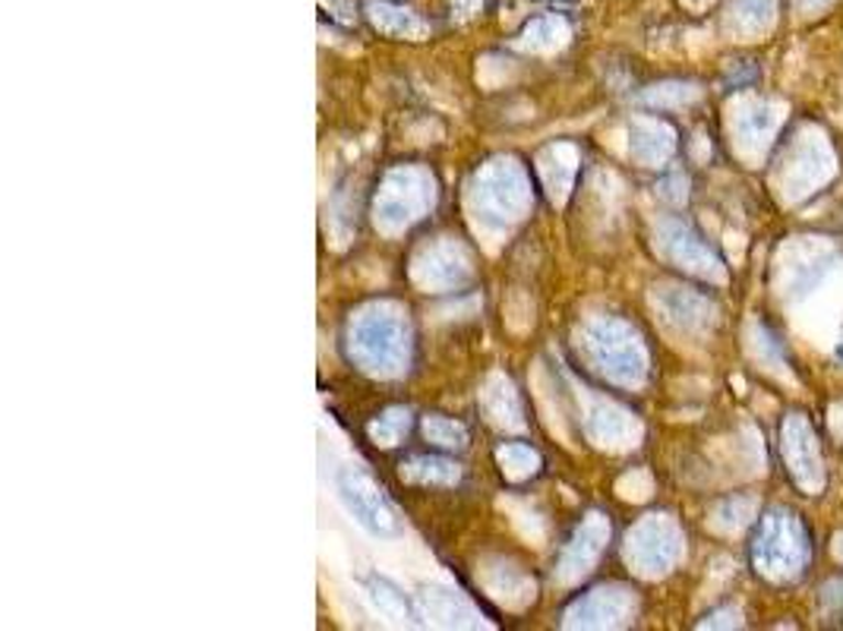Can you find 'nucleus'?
<instances>
[{
	"label": "nucleus",
	"mask_w": 843,
	"mask_h": 631,
	"mask_svg": "<svg viewBox=\"0 0 843 631\" xmlns=\"http://www.w3.org/2000/svg\"><path fill=\"white\" fill-rule=\"evenodd\" d=\"M338 496L354 514V521L361 524L366 534L392 536L395 534V514L388 511L383 496L373 489V484L361 474H338Z\"/></svg>",
	"instance_id": "1"
},
{
	"label": "nucleus",
	"mask_w": 843,
	"mask_h": 631,
	"mask_svg": "<svg viewBox=\"0 0 843 631\" xmlns=\"http://www.w3.org/2000/svg\"><path fill=\"white\" fill-rule=\"evenodd\" d=\"M370 10V20L376 29H383L386 35H417L420 32V23L410 16L408 10H398V7H392V3H370L366 7Z\"/></svg>",
	"instance_id": "2"
},
{
	"label": "nucleus",
	"mask_w": 843,
	"mask_h": 631,
	"mask_svg": "<svg viewBox=\"0 0 843 631\" xmlns=\"http://www.w3.org/2000/svg\"><path fill=\"white\" fill-rule=\"evenodd\" d=\"M424 433H427L430 442H436V445H446V449H458V445H464V430L456 427V423H449V420H442V417H427Z\"/></svg>",
	"instance_id": "3"
},
{
	"label": "nucleus",
	"mask_w": 843,
	"mask_h": 631,
	"mask_svg": "<svg viewBox=\"0 0 843 631\" xmlns=\"http://www.w3.org/2000/svg\"><path fill=\"white\" fill-rule=\"evenodd\" d=\"M556 35H566L562 20H537V23H530L528 32H525V45H534V48H540V45H559L562 38H556Z\"/></svg>",
	"instance_id": "4"
},
{
	"label": "nucleus",
	"mask_w": 843,
	"mask_h": 631,
	"mask_svg": "<svg viewBox=\"0 0 843 631\" xmlns=\"http://www.w3.org/2000/svg\"><path fill=\"white\" fill-rule=\"evenodd\" d=\"M395 430H408V413H402V417L395 420ZM370 433H373V439H380V445H395V436H398V433H392V423H388V420L373 423Z\"/></svg>",
	"instance_id": "5"
},
{
	"label": "nucleus",
	"mask_w": 843,
	"mask_h": 631,
	"mask_svg": "<svg viewBox=\"0 0 843 631\" xmlns=\"http://www.w3.org/2000/svg\"><path fill=\"white\" fill-rule=\"evenodd\" d=\"M322 3L336 10L338 20H344V23H351V20H354V7H351V3H344V0H322Z\"/></svg>",
	"instance_id": "6"
}]
</instances>
